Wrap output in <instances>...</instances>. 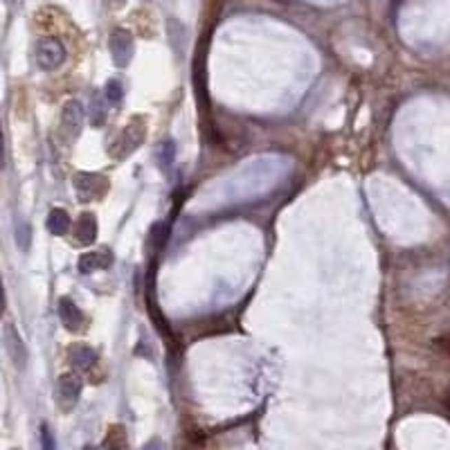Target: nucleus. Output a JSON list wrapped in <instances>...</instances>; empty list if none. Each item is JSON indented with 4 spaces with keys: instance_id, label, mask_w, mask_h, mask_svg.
Returning a JSON list of instances; mask_svg holds the SVG:
<instances>
[{
    "instance_id": "f3484780",
    "label": "nucleus",
    "mask_w": 450,
    "mask_h": 450,
    "mask_svg": "<svg viewBox=\"0 0 450 450\" xmlns=\"http://www.w3.org/2000/svg\"><path fill=\"white\" fill-rule=\"evenodd\" d=\"M104 97H106L108 104L120 106L124 102V86H122V81L120 79H111V81H108L106 88H104Z\"/></svg>"
},
{
    "instance_id": "2eb2a0df",
    "label": "nucleus",
    "mask_w": 450,
    "mask_h": 450,
    "mask_svg": "<svg viewBox=\"0 0 450 450\" xmlns=\"http://www.w3.org/2000/svg\"><path fill=\"white\" fill-rule=\"evenodd\" d=\"M173 160H176V142H173L171 138H164L162 142L158 144V164H160L164 171H169Z\"/></svg>"
},
{
    "instance_id": "9d476101",
    "label": "nucleus",
    "mask_w": 450,
    "mask_h": 450,
    "mask_svg": "<svg viewBox=\"0 0 450 450\" xmlns=\"http://www.w3.org/2000/svg\"><path fill=\"white\" fill-rule=\"evenodd\" d=\"M111 266H113V255L106 253V250H102V253H86V255H81L77 268H79L81 275H90V272H95V270L111 268Z\"/></svg>"
},
{
    "instance_id": "f8f14e48",
    "label": "nucleus",
    "mask_w": 450,
    "mask_h": 450,
    "mask_svg": "<svg viewBox=\"0 0 450 450\" xmlns=\"http://www.w3.org/2000/svg\"><path fill=\"white\" fill-rule=\"evenodd\" d=\"M47 230H50V235H54V237H63V235H68V230H70V214L61 210V207H54V210H50L47 214Z\"/></svg>"
},
{
    "instance_id": "6ab92c4d",
    "label": "nucleus",
    "mask_w": 450,
    "mask_h": 450,
    "mask_svg": "<svg viewBox=\"0 0 450 450\" xmlns=\"http://www.w3.org/2000/svg\"><path fill=\"white\" fill-rule=\"evenodd\" d=\"M140 450H164V444H162V439L153 437V439H149Z\"/></svg>"
},
{
    "instance_id": "f03ea898",
    "label": "nucleus",
    "mask_w": 450,
    "mask_h": 450,
    "mask_svg": "<svg viewBox=\"0 0 450 450\" xmlns=\"http://www.w3.org/2000/svg\"><path fill=\"white\" fill-rule=\"evenodd\" d=\"M144 142V120L136 118L131 120L124 131L120 133V138L115 140V147H111V156H115L118 160L127 158L129 153H133L136 149Z\"/></svg>"
},
{
    "instance_id": "4be33fe9",
    "label": "nucleus",
    "mask_w": 450,
    "mask_h": 450,
    "mask_svg": "<svg viewBox=\"0 0 450 450\" xmlns=\"http://www.w3.org/2000/svg\"><path fill=\"white\" fill-rule=\"evenodd\" d=\"M81 450H95V448H93V446H83Z\"/></svg>"
},
{
    "instance_id": "f257e3e1",
    "label": "nucleus",
    "mask_w": 450,
    "mask_h": 450,
    "mask_svg": "<svg viewBox=\"0 0 450 450\" xmlns=\"http://www.w3.org/2000/svg\"><path fill=\"white\" fill-rule=\"evenodd\" d=\"M74 194L81 203H93L99 201L108 191V178L102 173H90V171H77L72 178Z\"/></svg>"
},
{
    "instance_id": "39448f33",
    "label": "nucleus",
    "mask_w": 450,
    "mask_h": 450,
    "mask_svg": "<svg viewBox=\"0 0 450 450\" xmlns=\"http://www.w3.org/2000/svg\"><path fill=\"white\" fill-rule=\"evenodd\" d=\"M108 47H111V56L113 63L118 68H127L133 59V50H136V43H133V34L129 30H113L111 32V41H108Z\"/></svg>"
},
{
    "instance_id": "6e6552de",
    "label": "nucleus",
    "mask_w": 450,
    "mask_h": 450,
    "mask_svg": "<svg viewBox=\"0 0 450 450\" xmlns=\"http://www.w3.org/2000/svg\"><path fill=\"white\" fill-rule=\"evenodd\" d=\"M56 313H59V320L65 329L70 333L81 331L83 324H86V318H83V311L72 302L70 297H59V304H56Z\"/></svg>"
},
{
    "instance_id": "4468645a",
    "label": "nucleus",
    "mask_w": 450,
    "mask_h": 450,
    "mask_svg": "<svg viewBox=\"0 0 450 450\" xmlns=\"http://www.w3.org/2000/svg\"><path fill=\"white\" fill-rule=\"evenodd\" d=\"M104 448L106 450H129L127 444V430L122 426H111L106 432V439H104Z\"/></svg>"
},
{
    "instance_id": "7ed1b4c3",
    "label": "nucleus",
    "mask_w": 450,
    "mask_h": 450,
    "mask_svg": "<svg viewBox=\"0 0 450 450\" xmlns=\"http://www.w3.org/2000/svg\"><path fill=\"white\" fill-rule=\"evenodd\" d=\"M83 389V381L79 378V374L74 372H65L56 378V405L61 407L63 412H72L74 405L79 403Z\"/></svg>"
},
{
    "instance_id": "1a4fd4ad",
    "label": "nucleus",
    "mask_w": 450,
    "mask_h": 450,
    "mask_svg": "<svg viewBox=\"0 0 450 450\" xmlns=\"http://www.w3.org/2000/svg\"><path fill=\"white\" fill-rule=\"evenodd\" d=\"M74 239L79 246H90L97 239V216L93 212L79 214L77 223H74Z\"/></svg>"
},
{
    "instance_id": "412c9836",
    "label": "nucleus",
    "mask_w": 450,
    "mask_h": 450,
    "mask_svg": "<svg viewBox=\"0 0 450 450\" xmlns=\"http://www.w3.org/2000/svg\"><path fill=\"white\" fill-rule=\"evenodd\" d=\"M0 164H3V133H0Z\"/></svg>"
},
{
    "instance_id": "aec40b11",
    "label": "nucleus",
    "mask_w": 450,
    "mask_h": 450,
    "mask_svg": "<svg viewBox=\"0 0 450 450\" xmlns=\"http://www.w3.org/2000/svg\"><path fill=\"white\" fill-rule=\"evenodd\" d=\"M5 308H7V297H5V286H3V279H0V318L5 315Z\"/></svg>"
},
{
    "instance_id": "dca6fc26",
    "label": "nucleus",
    "mask_w": 450,
    "mask_h": 450,
    "mask_svg": "<svg viewBox=\"0 0 450 450\" xmlns=\"http://www.w3.org/2000/svg\"><path fill=\"white\" fill-rule=\"evenodd\" d=\"M16 246H19L23 253H28L32 246V225L25 219L16 221Z\"/></svg>"
},
{
    "instance_id": "0eeeda50",
    "label": "nucleus",
    "mask_w": 450,
    "mask_h": 450,
    "mask_svg": "<svg viewBox=\"0 0 450 450\" xmlns=\"http://www.w3.org/2000/svg\"><path fill=\"white\" fill-rule=\"evenodd\" d=\"M3 343H5V349H7V356L12 358V363L16 365L19 369H25V365H28V347H25L21 333L16 331V327H5L3 331Z\"/></svg>"
},
{
    "instance_id": "a211bd4d",
    "label": "nucleus",
    "mask_w": 450,
    "mask_h": 450,
    "mask_svg": "<svg viewBox=\"0 0 450 450\" xmlns=\"http://www.w3.org/2000/svg\"><path fill=\"white\" fill-rule=\"evenodd\" d=\"M39 435H41V448H43V450H56V439H54L52 430H50L47 423H41Z\"/></svg>"
},
{
    "instance_id": "20e7f679",
    "label": "nucleus",
    "mask_w": 450,
    "mask_h": 450,
    "mask_svg": "<svg viewBox=\"0 0 450 450\" xmlns=\"http://www.w3.org/2000/svg\"><path fill=\"white\" fill-rule=\"evenodd\" d=\"M65 61V47L59 39L45 36L36 43V63L41 70L52 72L56 68H61Z\"/></svg>"
},
{
    "instance_id": "5701e85b",
    "label": "nucleus",
    "mask_w": 450,
    "mask_h": 450,
    "mask_svg": "<svg viewBox=\"0 0 450 450\" xmlns=\"http://www.w3.org/2000/svg\"><path fill=\"white\" fill-rule=\"evenodd\" d=\"M5 3H7V5H14V3H16V0H5Z\"/></svg>"
},
{
    "instance_id": "b1692460",
    "label": "nucleus",
    "mask_w": 450,
    "mask_h": 450,
    "mask_svg": "<svg viewBox=\"0 0 450 450\" xmlns=\"http://www.w3.org/2000/svg\"><path fill=\"white\" fill-rule=\"evenodd\" d=\"M12 450H21V448H12Z\"/></svg>"
},
{
    "instance_id": "ddd939ff",
    "label": "nucleus",
    "mask_w": 450,
    "mask_h": 450,
    "mask_svg": "<svg viewBox=\"0 0 450 450\" xmlns=\"http://www.w3.org/2000/svg\"><path fill=\"white\" fill-rule=\"evenodd\" d=\"M106 97L102 93H95L93 99H90V124L93 127H104L106 124V118H108V108H106Z\"/></svg>"
},
{
    "instance_id": "423d86ee",
    "label": "nucleus",
    "mask_w": 450,
    "mask_h": 450,
    "mask_svg": "<svg viewBox=\"0 0 450 450\" xmlns=\"http://www.w3.org/2000/svg\"><path fill=\"white\" fill-rule=\"evenodd\" d=\"M83 122H86V108H83V104L77 102V99H68L61 111V129L65 131V136L70 140L79 138Z\"/></svg>"
},
{
    "instance_id": "9b49d317",
    "label": "nucleus",
    "mask_w": 450,
    "mask_h": 450,
    "mask_svg": "<svg viewBox=\"0 0 450 450\" xmlns=\"http://www.w3.org/2000/svg\"><path fill=\"white\" fill-rule=\"evenodd\" d=\"M68 361L77 372H88L97 361V354L88 345H72L68 352Z\"/></svg>"
}]
</instances>
